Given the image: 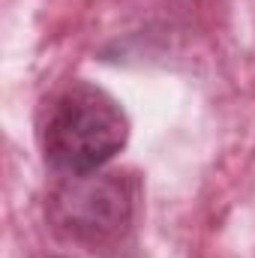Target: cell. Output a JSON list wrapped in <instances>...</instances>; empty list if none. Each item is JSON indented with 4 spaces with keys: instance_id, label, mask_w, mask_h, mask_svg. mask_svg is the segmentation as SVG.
<instances>
[{
    "instance_id": "1",
    "label": "cell",
    "mask_w": 255,
    "mask_h": 258,
    "mask_svg": "<svg viewBox=\"0 0 255 258\" xmlns=\"http://www.w3.org/2000/svg\"><path fill=\"white\" fill-rule=\"evenodd\" d=\"M129 123L120 102L102 87L72 81L42 111L39 141L45 162L66 177L99 171L126 144Z\"/></svg>"
},
{
    "instance_id": "2",
    "label": "cell",
    "mask_w": 255,
    "mask_h": 258,
    "mask_svg": "<svg viewBox=\"0 0 255 258\" xmlns=\"http://www.w3.org/2000/svg\"><path fill=\"white\" fill-rule=\"evenodd\" d=\"M54 228L81 243H105L132 219V189L120 174H75L48 201Z\"/></svg>"
}]
</instances>
